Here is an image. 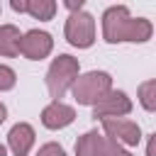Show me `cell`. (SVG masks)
Wrapping results in <instances>:
<instances>
[{"label": "cell", "mask_w": 156, "mask_h": 156, "mask_svg": "<svg viewBox=\"0 0 156 156\" xmlns=\"http://www.w3.org/2000/svg\"><path fill=\"white\" fill-rule=\"evenodd\" d=\"M51 49H54V39L49 32H41V29H29L20 39V54L24 58H32V61L46 58L51 54Z\"/></svg>", "instance_id": "obj_7"}, {"label": "cell", "mask_w": 156, "mask_h": 156, "mask_svg": "<svg viewBox=\"0 0 156 156\" xmlns=\"http://www.w3.org/2000/svg\"><path fill=\"white\" fill-rule=\"evenodd\" d=\"M15 83H17V73L10 66L0 63V90H10V88H15Z\"/></svg>", "instance_id": "obj_14"}, {"label": "cell", "mask_w": 156, "mask_h": 156, "mask_svg": "<svg viewBox=\"0 0 156 156\" xmlns=\"http://www.w3.org/2000/svg\"><path fill=\"white\" fill-rule=\"evenodd\" d=\"M37 156H66V151H63V146L49 141V144H44V146L37 151Z\"/></svg>", "instance_id": "obj_16"}, {"label": "cell", "mask_w": 156, "mask_h": 156, "mask_svg": "<svg viewBox=\"0 0 156 156\" xmlns=\"http://www.w3.org/2000/svg\"><path fill=\"white\" fill-rule=\"evenodd\" d=\"M154 136H156V134H151V136H149V144H146V156H156V151H154Z\"/></svg>", "instance_id": "obj_19"}, {"label": "cell", "mask_w": 156, "mask_h": 156, "mask_svg": "<svg viewBox=\"0 0 156 156\" xmlns=\"http://www.w3.org/2000/svg\"><path fill=\"white\" fill-rule=\"evenodd\" d=\"M102 132L107 134V139L122 144V146H136L141 139V129L136 122L124 119V117H107L102 119Z\"/></svg>", "instance_id": "obj_5"}, {"label": "cell", "mask_w": 156, "mask_h": 156, "mask_svg": "<svg viewBox=\"0 0 156 156\" xmlns=\"http://www.w3.org/2000/svg\"><path fill=\"white\" fill-rule=\"evenodd\" d=\"M34 144V129L27 122H17L7 134V146L15 156H27Z\"/></svg>", "instance_id": "obj_9"}, {"label": "cell", "mask_w": 156, "mask_h": 156, "mask_svg": "<svg viewBox=\"0 0 156 156\" xmlns=\"http://www.w3.org/2000/svg\"><path fill=\"white\" fill-rule=\"evenodd\" d=\"M83 2H85V0H63V5H66V7L71 10V12L80 10V7H83Z\"/></svg>", "instance_id": "obj_17"}, {"label": "cell", "mask_w": 156, "mask_h": 156, "mask_svg": "<svg viewBox=\"0 0 156 156\" xmlns=\"http://www.w3.org/2000/svg\"><path fill=\"white\" fill-rule=\"evenodd\" d=\"M20 29L15 24H2L0 27V54L2 56H17L20 54Z\"/></svg>", "instance_id": "obj_11"}, {"label": "cell", "mask_w": 156, "mask_h": 156, "mask_svg": "<svg viewBox=\"0 0 156 156\" xmlns=\"http://www.w3.org/2000/svg\"><path fill=\"white\" fill-rule=\"evenodd\" d=\"M78 58L68 56V54H61L51 61L49 71H46V88H49V95L54 100H61L66 95V90H71L73 80L78 78Z\"/></svg>", "instance_id": "obj_2"}, {"label": "cell", "mask_w": 156, "mask_h": 156, "mask_svg": "<svg viewBox=\"0 0 156 156\" xmlns=\"http://www.w3.org/2000/svg\"><path fill=\"white\" fill-rule=\"evenodd\" d=\"M76 119V110L61 100H51L44 110H41V124L46 129H63Z\"/></svg>", "instance_id": "obj_8"}, {"label": "cell", "mask_w": 156, "mask_h": 156, "mask_svg": "<svg viewBox=\"0 0 156 156\" xmlns=\"http://www.w3.org/2000/svg\"><path fill=\"white\" fill-rule=\"evenodd\" d=\"M10 5H12L15 12H24L27 10V0H10Z\"/></svg>", "instance_id": "obj_18"}, {"label": "cell", "mask_w": 156, "mask_h": 156, "mask_svg": "<svg viewBox=\"0 0 156 156\" xmlns=\"http://www.w3.org/2000/svg\"><path fill=\"white\" fill-rule=\"evenodd\" d=\"M63 32H66V39H68L71 46L88 49L95 41V20H93V15H88L83 10H76V12L68 15Z\"/></svg>", "instance_id": "obj_4"}, {"label": "cell", "mask_w": 156, "mask_h": 156, "mask_svg": "<svg viewBox=\"0 0 156 156\" xmlns=\"http://www.w3.org/2000/svg\"><path fill=\"white\" fill-rule=\"evenodd\" d=\"M5 117H7V110H5V105H2V102H0V124H2V122H5Z\"/></svg>", "instance_id": "obj_20"}, {"label": "cell", "mask_w": 156, "mask_h": 156, "mask_svg": "<svg viewBox=\"0 0 156 156\" xmlns=\"http://www.w3.org/2000/svg\"><path fill=\"white\" fill-rule=\"evenodd\" d=\"M0 156H7V149H5L2 144H0Z\"/></svg>", "instance_id": "obj_21"}, {"label": "cell", "mask_w": 156, "mask_h": 156, "mask_svg": "<svg viewBox=\"0 0 156 156\" xmlns=\"http://www.w3.org/2000/svg\"><path fill=\"white\" fill-rule=\"evenodd\" d=\"M132 112V100L122 90H107L95 105H93V117L95 119H107V117H124Z\"/></svg>", "instance_id": "obj_6"}, {"label": "cell", "mask_w": 156, "mask_h": 156, "mask_svg": "<svg viewBox=\"0 0 156 156\" xmlns=\"http://www.w3.org/2000/svg\"><path fill=\"white\" fill-rule=\"evenodd\" d=\"M34 20H51L56 15V0H27V10Z\"/></svg>", "instance_id": "obj_12"}, {"label": "cell", "mask_w": 156, "mask_h": 156, "mask_svg": "<svg viewBox=\"0 0 156 156\" xmlns=\"http://www.w3.org/2000/svg\"><path fill=\"white\" fill-rule=\"evenodd\" d=\"M151 34H154L151 22L144 17L134 20L124 5H115V7L105 10V15H102V37L110 44H117V41L141 44V41H149Z\"/></svg>", "instance_id": "obj_1"}, {"label": "cell", "mask_w": 156, "mask_h": 156, "mask_svg": "<svg viewBox=\"0 0 156 156\" xmlns=\"http://www.w3.org/2000/svg\"><path fill=\"white\" fill-rule=\"evenodd\" d=\"M105 149V136L98 129L85 132L83 136H78L76 141V156H100Z\"/></svg>", "instance_id": "obj_10"}, {"label": "cell", "mask_w": 156, "mask_h": 156, "mask_svg": "<svg viewBox=\"0 0 156 156\" xmlns=\"http://www.w3.org/2000/svg\"><path fill=\"white\" fill-rule=\"evenodd\" d=\"M71 90H73V98L78 105H95L107 90H112V78L105 71H90V73L78 76L73 80Z\"/></svg>", "instance_id": "obj_3"}, {"label": "cell", "mask_w": 156, "mask_h": 156, "mask_svg": "<svg viewBox=\"0 0 156 156\" xmlns=\"http://www.w3.org/2000/svg\"><path fill=\"white\" fill-rule=\"evenodd\" d=\"M139 102L146 112L156 110V80H144L139 85Z\"/></svg>", "instance_id": "obj_13"}, {"label": "cell", "mask_w": 156, "mask_h": 156, "mask_svg": "<svg viewBox=\"0 0 156 156\" xmlns=\"http://www.w3.org/2000/svg\"><path fill=\"white\" fill-rule=\"evenodd\" d=\"M100 156H132V154H129L122 144H117V141H112V139L105 136V149H102Z\"/></svg>", "instance_id": "obj_15"}]
</instances>
